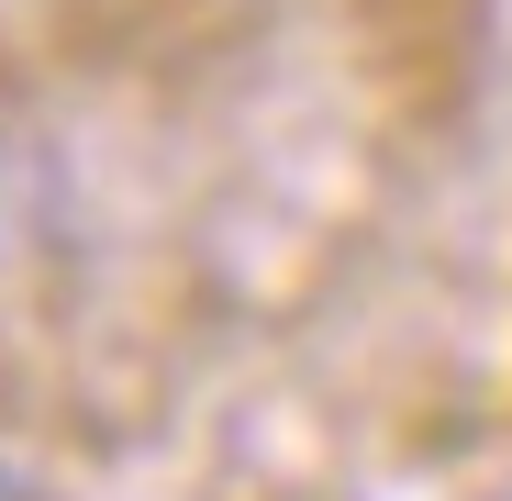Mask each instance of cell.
<instances>
[{
  "label": "cell",
  "instance_id": "obj_1",
  "mask_svg": "<svg viewBox=\"0 0 512 501\" xmlns=\"http://www.w3.org/2000/svg\"><path fill=\"white\" fill-rule=\"evenodd\" d=\"M0 501H45V490H34V479H12V468H0Z\"/></svg>",
  "mask_w": 512,
  "mask_h": 501
}]
</instances>
